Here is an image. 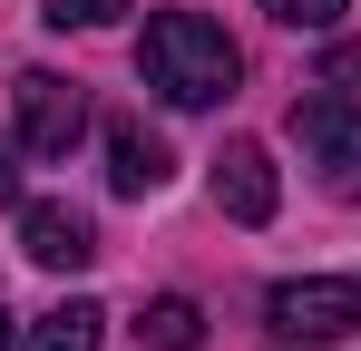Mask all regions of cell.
<instances>
[{"label": "cell", "instance_id": "6", "mask_svg": "<svg viewBox=\"0 0 361 351\" xmlns=\"http://www.w3.org/2000/svg\"><path fill=\"white\" fill-rule=\"evenodd\" d=\"M20 254L49 264V273H78V264L98 254V225H88L78 205H20Z\"/></svg>", "mask_w": 361, "mask_h": 351}, {"label": "cell", "instance_id": "4", "mask_svg": "<svg viewBox=\"0 0 361 351\" xmlns=\"http://www.w3.org/2000/svg\"><path fill=\"white\" fill-rule=\"evenodd\" d=\"M264 322H274L283 342H342V332L361 322V283H352V273H302V283H274Z\"/></svg>", "mask_w": 361, "mask_h": 351}, {"label": "cell", "instance_id": "14", "mask_svg": "<svg viewBox=\"0 0 361 351\" xmlns=\"http://www.w3.org/2000/svg\"><path fill=\"white\" fill-rule=\"evenodd\" d=\"M0 351H20V332H10V312H0Z\"/></svg>", "mask_w": 361, "mask_h": 351}, {"label": "cell", "instance_id": "3", "mask_svg": "<svg viewBox=\"0 0 361 351\" xmlns=\"http://www.w3.org/2000/svg\"><path fill=\"white\" fill-rule=\"evenodd\" d=\"M10 108H20V147L30 156H68L88 137V98H78V78H59V68H20L10 78Z\"/></svg>", "mask_w": 361, "mask_h": 351}, {"label": "cell", "instance_id": "9", "mask_svg": "<svg viewBox=\"0 0 361 351\" xmlns=\"http://www.w3.org/2000/svg\"><path fill=\"white\" fill-rule=\"evenodd\" d=\"M98 342H108V312H98V302H59L49 322H30L20 351H98Z\"/></svg>", "mask_w": 361, "mask_h": 351}, {"label": "cell", "instance_id": "7", "mask_svg": "<svg viewBox=\"0 0 361 351\" xmlns=\"http://www.w3.org/2000/svg\"><path fill=\"white\" fill-rule=\"evenodd\" d=\"M166 176H176V156H166L137 117H118V127H108V185H118V195H157Z\"/></svg>", "mask_w": 361, "mask_h": 351}, {"label": "cell", "instance_id": "11", "mask_svg": "<svg viewBox=\"0 0 361 351\" xmlns=\"http://www.w3.org/2000/svg\"><path fill=\"white\" fill-rule=\"evenodd\" d=\"M264 10H274L283 30H332V20H342L352 0H264Z\"/></svg>", "mask_w": 361, "mask_h": 351}, {"label": "cell", "instance_id": "13", "mask_svg": "<svg viewBox=\"0 0 361 351\" xmlns=\"http://www.w3.org/2000/svg\"><path fill=\"white\" fill-rule=\"evenodd\" d=\"M0 205H20V137H0Z\"/></svg>", "mask_w": 361, "mask_h": 351}, {"label": "cell", "instance_id": "5", "mask_svg": "<svg viewBox=\"0 0 361 351\" xmlns=\"http://www.w3.org/2000/svg\"><path fill=\"white\" fill-rule=\"evenodd\" d=\"M215 205H225L235 225H274L283 185H274V156H264L254 137H225V156H215Z\"/></svg>", "mask_w": 361, "mask_h": 351}, {"label": "cell", "instance_id": "1", "mask_svg": "<svg viewBox=\"0 0 361 351\" xmlns=\"http://www.w3.org/2000/svg\"><path fill=\"white\" fill-rule=\"evenodd\" d=\"M137 68H147V88H157L166 108H215V98H235L244 49L205 20V10H157L147 39H137Z\"/></svg>", "mask_w": 361, "mask_h": 351}, {"label": "cell", "instance_id": "12", "mask_svg": "<svg viewBox=\"0 0 361 351\" xmlns=\"http://www.w3.org/2000/svg\"><path fill=\"white\" fill-rule=\"evenodd\" d=\"M322 88L361 98V39H332V49H322Z\"/></svg>", "mask_w": 361, "mask_h": 351}, {"label": "cell", "instance_id": "2", "mask_svg": "<svg viewBox=\"0 0 361 351\" xmlns=\"http://www.w3.org/2000/svg\"><path fill=\"white\" fill-rule=\"evenodd\" d=\"M293 147L322 166V185H332L342 205H361V98H342V88L293 98Z\"/></svg>", "mask_w": 361, "mask_h": 351}, {"label": "cell", "instance_id": "8", "mask_svg": "<svg viewBox=\"0 0 361 351\" xmlns=\"http://www.w3.org/2000/svg\"><path fill=\"white\" fill-rule=\"evenodd\" d=\"M137 342H147V351H205V312H195L185 292H157L147 322H137Z\"/></svg>", "mask_w": 361, "mask_h": 351}, {"label": "cell", "instance_id": "10", "mask_svg": "<svg viewBox=\"0 0 361 351\" xmlns=\"http://www.w3.org/2000/svg\"><path fill=\"white\" fill-rule=\"evenodd\" d=\"M118 10H127V0H49L39 20H49V30H108Z\"/></svg>", "mask_w": 361, "mask_h": 351}]
</instances>
